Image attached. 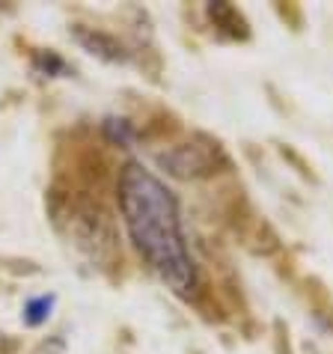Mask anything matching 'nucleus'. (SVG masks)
Listing matches in <instances>:
<instances>
[{"label":"nucleus","instance_id":"obj_1","mask_svg":"<svg viewBox=\"0 0 333 354\" xmlns=\"http://www.w3.org/2000/svg\"><path fill=\"white\" fill-rule=\"evenodd\" d=\"M120 209L131 241L149 265L170 283L173 292L191 295L197 274L182 235V218L173 194L140 164H129L120 173Z\"/></svg>","mask_w":333,"mask_h":354},{"label":"nucleus","instance_id":"obj_2","mask_svg":"<svg viewBox=\"0 0 333 354\" xmlns=\"http://www.w3.org/2000/svg\"><path fill=\"white\" fill-rule=\"evenodd\" d=\"M161 164L170 167V173L175 176H197V173H209L211 170V155H202L200 146H182L173 155H161Z\"/></svg>","mask_w":333,"mask_h":354},{"label":"nucleus","instance_id":"obj_3","mask_svg":"<svg viewBox=\"0 0 333 354\" xmlns=\"http://www.w3.org/2000/svg\"><path fill=\"white\" fill-rule=\"evenodd\" d=\"M51 307H54L51 295H42V298L30 301V304H27V322H30V324H42L48 316H51Z\"/></svg>","mask_w":333,"mask_h":354}]
</instances>
